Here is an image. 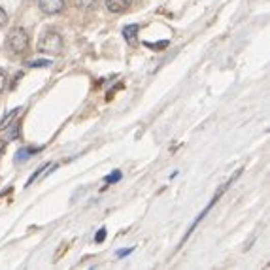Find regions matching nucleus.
I'll use <instances>...</instances> for the list:
<instances>
[{
  "label": "nucleus",
  "mask_w": 270,
  "mask_h": 270,
  "mask_svg": "<svg viewBox=\"0 0 270 270\" xmlns=\"http://www.w3.org/2000/svg\"><path fill=\"white\" fill-rule=\"evenodd\" d=\"M132 0H106V8L112 13H123L131 8Z\"/></svg>",
  "instance_id": "nucleus-4"
},
{
  "label": "nucleus",
  "mask_w": 270,
  "mask_h": 270,
  "mask_svg": "<svg viewBox=\"0 0 270 270\" xmlns=\"http://www.w3.org/2000/svg\"><path fill=\"white\" fill-rule=\"evenodd\" d=\"M144 46L153 47V49H157V51H159L161 47H166V46H168V42H166V40H165V42H159V44H149V42H144Z\"/></svg>",
  "instance_id": "nucleus-11"
},
{
  "label": "nucleus",
  "mask_w": 270,
  "mask_h": 270,
  "mask_svg": "<svg viewBox=\"0 0 270 270\" xmlns=\"http://www.w3.org/2000/svg\"><path fill=\"white\" fill-rule=\"evenodd\" d=\"M138 33H140L138 25H127L125 28H123V36H125V40L129 44H134V42H136V34Z\"/></svg>",
  "instance_id": "nucleus-6"
},
{
  "label": "nucleus",
  "mask_w": 270,
  "mask_h": 270,
  "mask_svg": "<svg viewBox=\"0 0 270 270\" xmlns=\"http://www.w3.org/2000/svg\"><path fill=\"white\" fill-rule=\"evenodd\" d=\"M74 4H76V8H78V10L91 12V10H95V8H97L99 0H74Z\"/></svg>",
  "instance_id": "nucleus-7"
},
{
  "label": "nucleus",
  "mask_w": 270,
  "mask_h": 270,
  "mask_svg": "<svg viewBox=\"0 0 270 270\" xmlns=\"http://www.w3.org/2000/svg\"><path fill=\"white\" fill-rule=\"evenodd\" d=\"M19 110H21V108H13L12 112L8 113V115H4V117H2V121H0V131H4V129H6L8 123H10V121H12V119L15 117L17 113H19Z\"/></svg>",
  "instance_id": "nucleus-8"
},
{
  "label": "nucleus",
  "mask_w": 270,
  "mask_h": 270,
  "mask_svg": "<svg viewBox=\"0 0 270 270\" xmlns=\"http://www.w3.org/2000/svg\"><path fill=\"white\" fill-rule=\"evenodd\" d=\"M38 8L46 15H55L65 10V0H38Z\"/></svg>",
  "instance_id": "nucleus-3"
},
{
  "label": "nucleus",
  "mask_w": 270,
  "mask_h": 270,
  "mask_svg": "<svg viewBox=\"0 0 270 270\" xmlns=\"http://www.w3.org/2000/svg\"><path fill=\"white\" fill-rule=\"evenodd\" d=\"M6 23H8V13L0 8V26H4Z\"/></svg>",
  "instance_id": "nucleus-14"
},
{
  "label": "nucleus",
  "mask_w": 270,
  "mask_h": 270,
  "mask_svg": "<svg viewBox=\"0 0 270 270\" xmlns=\"http://www.w3.org/2000/svg\"><path fill=\"white\" fill-rule=\"evenodd\" d=\"M38 152H40V147H21L19 152H17V155H15V163H23V161L31 159L34 153H38Z\"/></svg>",
  "instance_id": "nucleus-5"
},
{
  "label": "nucleus",
  "mask_w": 270,
  "mask_h": 270,
  "mask_svg": "<svg viewBox=\"0 0 270 270\" xmlns=\"http://www.w3.org/2000/svg\"><path fill=\"white\" fill-rule=\"evenodd\" d=\"M104 238H106V229H100V231L97 232V236H95V242L100 244V242H104Z\"/></svg>",
  "instance_id": "nucleus-13"
},
{
  "label": "nucleus",
  "mask_w": 270,
  "mask_h": 270,
  "mask_svg": "<svg viewBox=\"0 0 270 270\" xmlns=\"http://www.w3.org/2000/svg\"><path fill=\"white\" fill-rule=\"evenodd\" d=\"M132 250H119L117 251V257H125V255H129Z\"/></svg>",
  "instance_id": "nucleus-15"
},
{
  "label": "nucleus",
  "mask_w": 270,
  "mask_h": 270,
  "mask_svg": "<svg viewBox=\"0 0 270 270\" xmlns=\"http://www.w3.org/2000/svg\"><path fill=\"white\" fill-rule=\"evenodd\" d=\"M4 149H6V142L0 140V155H4Z\"/></svg>",
  "instance_id": "nucleus-16"
},
{
  "label": "nucleus",
  "mask_w": 270,
  "mask_h": 270,
  "mask_svg": "<svg viewBox=\"0 0 270 270\" xmlns=\"http://www.w3.org/2000/svg\"><path fill=\"white\" fill-rule=\"evenodd\" d=\"M63 38H61L59 33L55 31H46L42 34V38L38 42V51L44 53V55H49V57H57L63 53Z\"/></svg>",
  "instance_id": "nucleus-1"
},
{
  "label": "nucleus",
  "mask_w": 270,
  "mask_h": 270,
  "mask_svg": "<svg viewBox=\"0 0 270 270\" xmlns=\"http://www.w3.org/2000/svg\"><path fill=\"white\" fill-rule=\"evenodd\" d=\"M8 46L13 53H25L28 47V34L21 26H13L8 34Z\"/></svg>",
  "instance_id": "nucleus-2"
},
{
  "label": "nucleus",
  "mask_w": 270,
  "mask_h": 270,
  "mask_svg": "<svg viewBox=\"0 0 270 270\" xmlns=\"http://www.w3.org/2000/svg\"><path fill=\"white\" fill-rule=\"evenodd\" d=\"M119 179H121V172H119V170H115L113 174H110V176H106V182H108L110 185H112V184H117Z\"/></svg>",
  "instance_id": "nucleus-10"
},
{
  "label": "nucleus",
  "mask_w": 270,
  "mask_h": 270,
  "mask_svg": "<svg viewBox=\"0 0 270 270\" xmlns=\"http://www.w3.org/2000/svg\"><path fill=\"white\" fill-rule=\"evenodd\" d=\"M6 81H8L6 72H4V70H0V93L4 91V87H6Z\"/></svg>",
  "instance_id": "nucleus-12"
},
{
  "label": "nucleus",
  "mask_w": 270,
  "mask_h": 270,
  "mask_svg": "<svg viewBox=\"0 0 270 270\" xmlns=\"http://www.w3.org/2000/svg\"><path fill=\"white\" fill-rule=\"evenodd\" d=\"M26 65L31 66V68H44V66H49L51 63L49 61H28Z\"/></svg>",
  "instance_id": "nucleus-9"
}]
</instances>
